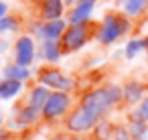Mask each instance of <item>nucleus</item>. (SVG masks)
Here are the masks:
<instances>
[{
  "label": "nucleus",
  "mask_w": 148,
  "mask_h": 140,
  "mask_svg": "<svg viewBox=\"0 0 148 140\" xmlns=\"http://www.w3.org/2000/svg\"><path fill=\"white\" fill-rule=\"evenodd\" d=\"M120 95H122V91L118 89V87H106V89H97V91H93V93H87L85 95V100H83V104H81V108L83 110H87L89 114H93L95 118H99L112 104H116L118 100H120Z\"/></svg>",
  "instance_id": "nucleus-1"
},
{
  "label": "nucleus",
  "mask_w": 148,
  "mask_h": 140,
  "mask_svg": "<svg viewBox=\"0 0 148 140\" xmlns=\"http://www.w3.org/2000/svg\"><path fill=\"white\" fill-rule=\"evenodd\" d=\"M126 29H128V23H126V21L118 19V16H108L106 23H103V27H101V31H99V41H101V43H112V41H116Z\"/></svg>",
  "instance_id": "nucleus-2"
},
{
  "label": "nucleus",
  "mask_w": 148,
  "mask_h": 140,
  "mask_svg": "<svg viewBox=\"0 0 148 140\" xmlns=\"http://www.w3.org/2000/svg\"><path fill=\"white\" fill-rule=\"evenodd\" d=\"M95 116L93 114H89L87 110H83V108H79L71 118H69V128L71 130H87V128H91L93 124H95Z\"/></svg>",
  "instance_id": "nucleus-3"
},
{
  "label": "nucleus",
  "mask_w": 148,
  "mask_h": 140,
  "mask_svg": "<svg viewBox=\"0 0 148 140\" xmlns=\"http://www.w3.org/2000/svg\"><path fill=\"white\" fill-rule=\"evenodd\" d=\"M67 106H69V100H67L65 93H53L43 110H45V116L47 118H53V116H59L61 112H65Z\"/></svg>",
  "instance_id": "nucleus-4"
},
{
  "label": "nucleus",
  "mask_w": 148,
  "mask_h": 140,
  "mask_svg": "<svg viewBox=\"0 0 148 140\" xmlns=\"http://www.w3.org/2000/svg\"><path fill=\"white\" fill-rule=\"evenodd\" d=\"M16 61H18L21 67H25L33 61V41L31 39H27V37L18 39V43H16Z\"/></svg>",
  "instance_id": "nucleus-5"
},
{
  "label": "nucleus",
  "mask_w": 148,
  "mask_h": 140,
  "mask_svg": "<svg viewBox=\"0 0 148 140\" xmlns=\"http://www.w3.org/2000/svg\"><path fill=\"white\" fill-rule=\"evenodd\" d=\"M41 81H43L45 85H51V87H57V89H65V87L71 85V81L65 79V77L61 75V71H55V69L43 71V73H41Z\"/></svg>",
  "instance_id": "nucleus-6"
},
{
  "label": "nucleus",
  "mask_w": 148,
  "mask_h": 140,
  "mask_svg": "<svg viewBox=\"0 0 148 140\" xmlns=\"http://www.w3.org/2000/svg\"><path fill=\"white\" fill-rule=\"evenodd\" d=\"M83 41H85V29L81 25L69 29V33L65 35V47L67 49H77L83 45Z\"/></svg>",
  "instance_id": "nucleus-7"
},
{
  "label": "nucleus",
  "mask_w": 148,
  "mask_h": 140,
  "mask_svg": "<svg viewBox=\"0 0 148 140\" xmlns=\"http://www.w3.org/2000/svg\"><path fill=\"white\" fill-rule=\"evenodd\" d=\"M93 2L95 0H81V2L77 4V8L71 12V23L77 27L79 23H83L87 16H89V12H91V8H93Z\"/></svg>",
  "instance_id": "nucleus-8"
},
{
  "label": "nucleus",
  "mask_w": 148,
  "mask_h": 140,
  "mask_svg": "<svg viewBox=\"0 0 148 140\" xmlns=\"http://www.w3.org/2000/svg\"><path fill=\"white\" fill-rule=\"evenodd\" d=\"M49 91L45 89V87H37L35 91H33V97H31V108H35V110H39V108H45L47 106V102H49Z\"/></svg>",
  "instance_id": "nucleus-9"
},
{
  "label": "nucleus",
  "mask_w": 148,
  "mask_h": 140,
  "mask_svg": "<svg viewBox=\"0 0 148 140\" xmlns=\"http://www.w3.org/2000/svg\"><path fill=\"white\" fill-rule=\"evenodd\" d=\"M63 29H65V23H63V21H55V23H51V25H45L43 35H45L49 41H55V39L61 35Z\"/></svg>",
  "instance_id": "nucleus-10"
},
{
  "label": "nucleus",
  "mask_w": 148,
  "mask_h": 140,
  "mask_svg": "<svg viewBox=\"0 0 148 140\" xmlns=\"http://www.w3.org/2000/svg\"><path fill=\"white\" fill-rule=\"evenodd\" d=\"M61 0H47L45 2V8H43V14L45 19H57L61 16Z\"/></svg>",
  "instance_id": "nucleus-11"
},
{
  "label": "nucleus",
  "mask_w": 148,
  "mask_h": 140,
  "mask_svg": "<svg viewBox=\"0 0 148 140\" xmlns=\"http://www.w3.org/2000/svg\"><path fill=\"white\" fill-rule=\"evenodd\" d=\"M18 89H21V83L14 79H8L4 83H0V97H12L18 93Z\"/></svg>",
  "instance_id": "nucleus-12"
},
{
  "label": "nucleus",
  "mask_w": 148,
  "mask_h": 140,
  "mask_svg": "<svg viewBox=\"0 0 148 140\" xmlns=\"http://www.w3.org/2000/svg\"><path fill=\"white\" fill-rule=\"evenodd\" d=\"M146 2H148V0H126L124 8H126L128 14H138V12H142V8L146 6Z\"/></svg>",
  "instance_id": "nucleus-13"
},
{
  "label": "nucleus",
  "mask_w": 148,
  "mask_h": 140,
  "mask_svg": "<svg viewBox=\"0 0 148 140\" xmlns=\"http://www.w3.org/2000/svg\"><path fill=\"white\" fill-rule=\"evenodd\" d=\"M43 53H45V57L51 59V61L59 59V47H57V43H55V41H45V45H43Z\"/></svg>",
  "instance_id": "nucleus-14"
},
{
  "label": "nucleus",
  "mask_w": 148,
  "mask_h": 140,
  "mask_svg": "<svg viewBox=\"0 0 148 140\" xmlns=\"http://www.w3.org/2000/svg\"><path fill=\"white\" fill-rule=\"evenodd\" d=\"M6 77L8 79H14V81H18V79H25V77H29V69H25V67H6Z\"/></svg>",
  "instance_id": "nucleus-15"
},
{
  "label": "nucleus",
  "mask_w": 148,
  "mask_h": 140,
  "mask_svg": "<svg viewBox=\"0 0 148 140\" xmlns=\"http://www.w3.org/2000/svg\"><path fill=\"white\" fill-rule=\"evenodd\" d=\"M140 95H142V87H140L138 83H130V85L126 87V97H128L130 102H136Z\"/></svg>",
  "instance_id": "nucleus-16"
},
{
  "label": "nucleus",
  "mask_w": 148,
  "mask_h": 140,
  "mask_svg": "<svg viewBox=\"0 0 148 140\" xmlns=\"http://www.w3.org/2000/svg\"><path fill=\"white\" fill-rule=\"evenodd\" d=\"M142 47H144V43H142V41H130V43H128V47H126V57H130V59H132V57L142 49Z\"/></svg>",
  "instance_id": "nucleus-17"
},
{
  "label": "nucleus",
  "mask_w": 148,
  "mask_h": 140,
  "mask_svg": "<svg viewBox=\"0 0 148 140\" xmlns=\"http://www.w3.org/2000/svg\"><path fill=\"white\" fill-rule=\"evenodd\" d=\"M144 120H148V97L142 102V106L136 112V122H144Z\"/></svg>",
  "instance_id": "nucleus-18"
},
{
  "label": "nucleus",
  "mask_w": 148,
  "mask_h": 140,
  "mask_svg": "<svg viewBox=\"0 0 148 140\" xmlns=\"http://www.w3.org/2000/svg\"><path fill=\"white\" fill-rule=\"evenodd\" d=\"M144 132H146V124H144V122H134V124H132V134H134L136 138H142Z\"/></svg>",
  "instance_id": "nucleus-19"
},
{
  "label": "nucleus",
  "mask_w": 148,
  "mask_h": 140,
  "mask_svg": "<svg viewBox=\"0 0 148 140\" xmlns=\"http://www.w3.org/2000/svg\"><path fill=\"white\" fill-rule=\"evenodd\" d=\"M35 116H37V110H35V108H31V110H25L21 118H23V122H33V120H35Z\"/></svg>",
  "instance_id": "nucleus-20"
},
{
  "label": "nucleus",
  "mask_w": 148,
  "mask_h": 140,
  "mask_svg": "<svg viewBox=\"0 0 148 140\" xmlns=\"http://www.w3.org/2000/svg\"><path fill=\"white\" fill-rule=\"evenodd\" d=\"M10 29H14V21L0 19V31H10Z\"/></svg>",
  "instance_id": "nucleus-21"
},
{
  "label": "nucleus",
  "mask_w": 148,
  "mask_h": 140,
  "mask_svg": "<svg viewBox=\"0 0 148 140\" xmlns=\"http://www.w3.org/2000/svg\"><path fill=\"white\" fill-rule=\"evenodd\" d=\"M4 12H6V4L0 2V16H4Z\"/></svg>",
  "instance_id": "nucleus-22"
},
{
  "label": "nucleus",
  "mask_w": 148,
  "mask_h": 140,
  "mask_svg": "<svg viewBox=\"0 0 148 140\" xmlns=\"http://www.w3.org/2000/svg\"><path fill=\"white\" fill-rule=\"evenodd\" d=\"M116 140H128V136H124V134H120V136H118Z\"/></svg>",
  "instance_id": "nucleus-23"
},
{
  "label": "nucleus",
  "mask_w": 148,
  "mask_h": 140,
  "mask_svg": "<svg viewBox=\"0 0 148 140\" xmlns=\"http://www.w3.org/2000/svg\"><path fill=\"white\" fill-rule=\"evenodd\" d=\"M142 43H144V47H146V49H148V39H144V41H142Z\"/></svg>",
  "instance_id": "nucleus-24"
},
{
  "label": "nucleus",
  "mask_w": 148,
  "mask_h": 140,
  "mask_svg": "<svg viewBox=\"0 0 148 140\" xmlns=\"http://www.w3.org/2000/svg\"><path fill=\"white\" fill-rule=\"evenodd\" d=\"M67 2H73V0H67Z\"/></svg>",
  "instance_id": "nucleus-25"
}]
</instances>
